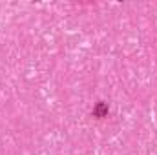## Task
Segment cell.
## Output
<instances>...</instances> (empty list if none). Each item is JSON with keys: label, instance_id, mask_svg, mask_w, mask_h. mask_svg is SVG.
Instances as JSON below:
<instances>
[{"label": "cell", "instance_id": "1", "mask_svg": "<svg viewBox=\"0 0 157 155\" xmlns=\"http://www.w3.org/2000/svg\"><path fill=\"white\" fill-rule=\"evenodd\" d=\"M93 115L99 117V119L106 117L108 115V104H106V102H97V106L93 108Z\"/></svg>", "mask_w": 157, "mask_h": 155}]
</instances>
